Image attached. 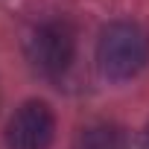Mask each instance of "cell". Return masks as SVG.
Instances as JSON below:
<instances>
[{"label":"cell","mask_w":149,"mask_h":149,"mask_svg":"<svg viewBox=\"0 0 149 149\" xmlns=\"http://www.w3.org/2000/svg\"><path fill=\"white\" fill-rule=\"evenodd\" d=\"M149 61V35L132 21H114L97 41V67L105 79H132Z\"/></svg>","instance_id":"1"},{"label":"cell","mask_w":149,"mask_h":149,"mask_svg":"<svg viewBox=\"0 0 149 149\" xmlns=\"http://www.w3.org/2000/svg\"><path fill=\"white\" fill-rule=\"evenodd\" d=\"M26 58L44 76L64 73L76 53V32L67 21H44L26 38Z\"/></svg>","instance_id":"2"},{"label":"cell","mask_w":149,"mask_h":149,"mask_svg":"<svg viewBox=\"0 0 149 149\" xmlns=\"http://www.w3.org/2000/svg\"><path fill=\"white\" fill-rule=\"evenodd\" d=\"M56 134V117L47 102H24L6 126L9 149H47Z\"/></svg>","instance_id":"3"},{"label":"cell","mask_w":149,"mask_h":149,"mask_svg":"<svg viewBox=\"0 0 149 149\" xmlns=\"http://www.w3.org/2000/svg\"><path fill=\"white\" fill-rule=\"evenodd\" d=\"M82 149H129V137L114 126H97L82 134Z\"/></svg>","instance_id":"4"},{"label":"cell","mask_w":149,"mask_h":149,"mask_svg":"<svg viewBox=\"0 0 149 149\" xmlns=\"http://www.w3.org/2000/svg\"><path fill=\"white\" fill-rule=\"evenodd\" d=\"M137 149H149V129L140 132V137H137Z\"/></svg>","instance_id":"5"}]
</instances>
